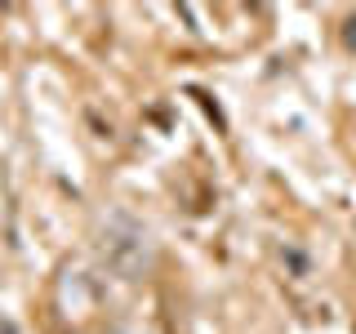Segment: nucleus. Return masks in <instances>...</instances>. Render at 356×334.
Masks as SVG:
<instances>
[{"instance_id":"nucleus-1","label":"nucleus","mask_w":356,"mask_h":334,"mask_svg":"<svg viewBox=\"0 0 356 334\" xmlns=\"http://www.w3.org/2000/svg\"><path fill=\"white\" fill-rule=\"evenodd\" d=\"M98 250H103V259H107L111 272L138 276L143 259H147V232H143L129 214H111L107 228H103V241H98Z\"/></svg>"}]
</instances>
